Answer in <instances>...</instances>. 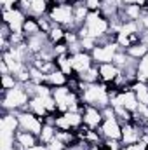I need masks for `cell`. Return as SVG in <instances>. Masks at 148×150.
Returning <instances> with one entry per match:
<instances>
[{
  "mask_svg": "<svg viewBox=\"0 0 148 150\" xmlns=\"http://www.w3.org/2000/svg\"><path fill=\"white\" fill-rule=\"evenodd\" d=\"M47 147H49V150H66V145H65V143H61L58 138H54Z\"/></svg>",
  "mask_w": 148,
  "mask_h": 150,
  "instance_id": "31",
  "label": "cell"
},
{
  "mask_svg": "<svg viewBox=\"0 0 148 150\" xmlns=\"http://www.w3.org/2000/svg\"><path fill=\"white\" fill-rule=\"evenodd\" d=\"M52 4H56V0H32L28 16H30V18H42V16H47V12H49V9H51Z\"/></svg>",
  "mask_w": 148,
  "mask_h": 150,
  "instance_id": "13",
  "label": "cell"
},
{
  "mask_svg": "<svg viewBox=\"0 0 148 150\" xmlns=\"http://www.w3.org/2000/svg\"><path fill=\"white\" fill-rule=\"evenodd\" d=\"M66 150H68V149H66Z\"/></svg>",
  "mask_w": 148,
  "mask_h": 150,
  "instance_id": "37",
  "label": "cell"
},
{
  "mask_svg": "<svg viewBox=\"0 0 148 150\" xmlns=\"http://www.w3.org/2000/svg\"><path fill=\"white\" fill-rule=\"evenodd\" d=\"M68 75H65L61 70H54L51 74H47V79H45V84L49 87H61V86H68Z\"/></svg>",
  "mask_w": 148,
  "mask_h": 150,
  "instance_id": "16",
  "label": "cell"
},
{
  "mask_svg": "<svg viewBox=\"0 0 148 150\" xmlns=\"http://www.w3.org/2000/svg\"><path fill=\"white\" fill-rule=\"evenodd\" d=\"M56 138H58L61 143H65L66 149L72 147V145H75L77 142H80L75 131H61V129H58V131H56Z\"/></svg>",
  "mask_w": 148,
  "mask_h": 150,
  "instance_id": "21",
  "label": "cell"
},
{
  "mask_svg": "<svg viewBox=\"0 0 148 150\" xmlns=\"http://www.w3.org/2000/svg\"><path fill=\"white\" fill-rule=\"evenodd\" d=\"M125 52H127L131 58H134L136 61H140L141 58H145V56L148 54V45H147V44H143V42H140V44H136V45L127 47V49H125Z\"/></svg>",
  "mask_w": 148,
  "mask_h": 150,
  "instance_id": "22",
  "label": "cell"
},
{
  "mask_svg": "<svg viewBox=\"0 0 148 150\" xmlns=\"http://www.w3.org/2000/svg\"><path fill=\"white\" fill-rule=\"evenodd\" d=\"M131 89L136 93V98H138L140 105L148 107V84L147 82H143V80H136V82L131 86Z\"/></svg>",
  "mask_w": 148,
  "mask_h": 150,
  "instance_id": "18",
  "label": "cell"
},
{
  "mask_svg": "<svg viewBox=\"0 0 148 150\" xmlns=\"http://www.w3.org/2000/svg\"><path fill=\"white\" fill-rule=\"evenodd\" d=\"M30 93L26 89L25 84L16 86L14 89L9 91H2V110L7 112H23L26 110L28 103H30Z\"/></svg>",
  "mask_w": 148,
  "mask_h": 150,
  "instance_id": "3",
  "label": "cell"
},
{
  "mask_svg": "<svg viewBox=\"0 0 148 150\" xmlns=\"http://www.w3.org/2000/svg\"><path fill=\"white\" fill-rule=\"evenodd\" d=\"M47 18L54 23V25H59L66 30H75L73 28V4H52L49 12H47Z\"/></svg>",
  "mask_w": 148,
  "mask_h": 150,
  "instance_id": "4",
  "label": "cell"
},
{
  "mask_svg": "<svg viewBox=\"0 0 148 150\" xmlns=\"http://www.w3.org/2000/svg\"><path fill=\"white\" fill-rule=\"evenodd\" d=\"M101 2H103V0H84L85 7H87L91 12H94V11H101Z\"/></svg>",
  "mask_w": 148,
  "mask_h": 150,
  "instance_id": "29",
  "label": "cell"
},
{
  "mask_svg": "<svg viewBox=\"0 0 148 150\" xmlns=\"http://www.w3.org/2000/svg\"><path fill=\"white\" fill-rule=\"evenodd\" d=\"M37 23H38V28H40V32H42V33H49V32H51V28H52V25H54L47 16L37 18Z\"/></svg>",
  "mask_w": 148,
  "mask_h": 150,
  "instance_id": "27",
  "label": "cell"
},
{
  "mask_svg": "<svg viewBox=\"0 0 148 150\" xmlns=\"http://www.w3.org/2000/svg\"><path fill=\"white\" fill-rule=\"evenodd\" d=\"M80 98L85 105L96 107L99 110L110 107V89L103 82H96V84H84L82 82Z\"/></svg>",
  "mask_w": 148,
  "mask_h": 150,
  "instance_id": "1",
  "label": "cell"
},
{
  "mask_svg": "<svg viewBox=\"0 0 148 150\" xmlns=\"http://www.w3.org/2000/svg\"><path fill=\"white\" fill-rule=\"evenodd\" d=\"M0 70H2V75H5V74H11V70H9V67H7V63L2 59L0 61Z\"/></svg>",
  "mask_w": 148,
  "mask_h": 150,
  "instance_id": "33",
  "label": "cell"
},
{
  "mask_svg": "<svg viewBox=\"0 0 148 150\" xmlns=\"http://www.w3.org/2000/svg\"><path fill=\"white\" fill-rule=\"evenodd\" d=\"M77 32H78V38L92 37L99 40L110 33V21L101 14V11H94V12L89 11V16L85 19L84 26H80Z\"/></svg>",
  "mask_w": 148,
  "mask_h": 150,
  "instance_id": "2",
  "label": "cell"
},
{
  "mask_svg": "<svg viewBox=\"0 0 148 150\" xmlns=\"http://www.w3.org/2000/svg\"><path fill=\"white\" fill-rule=\"evenodd\" d=\"M141 42H143V44H147V45H148V33H145V35H143V38H141Z\"/></svg>",
  "mask_w": 148,
  "mask_h": 150,
  "instance_id": "36",
  "label": "cell"
},
{
  "mask_svg": "<svg viewBox=\"0 0 148 150\" xmlns=\"http://www.w3.org/2000/svg\"><path fill=\"white\" fill-rule=\"evenodd\" d=\"M138 80H148V54L138 61Z\"/></svg>",
  "mask_w": 148,
  "mask_h": 150,
  "instance_id": "25",
  "label": "cell"
},
{
  "mask_svg": "<svg viewBox=\"0 0 148 150\" xmlns=\"http://www.w3.org/2000/svg\"><path fill=\"white\" fill-rule=\"evenodd\" d=\"M65 33H66V28H63V26H59V25H52L51 32L47 33V38H49V42H51L52 45H56V44L65 42Z\"/></svg>",
  "mask_w": 148,
  "mask_h": 150,
  "instance_id": "20",
  "label": "cell"
},
{
  "mask_svg": "<svg viewBox=\"0 0 148 150\" xmlns=\"http://www.w3.org/2000/svg\"><path fill=\"white\" fill-rule=\"evenodd\" d=\"M16 86H19V82H18V79H16V77H14L12 74L2 75V89H4V91L14 89Z\"/></svg>",
  "mask_w": 148,
  "mask_h": 150,
  "instance_id": "26",
  "label": "cell"
},
{
  "mask_svg": "<svg viewBox=\"0 0 148 150\" xmlns=\"http://www.w3.org/2000/svg\"><path fill=\"white\" fill-rule=\"evenodd\" d=\"M103 145L106 150H122V147H124L120 140H105Z\"/></svg>",
  "mask_w": 148,
  "mask_h": 150,
  "instance_id": "28",
  "label": "cell"
},
{
  "mask_svg": "<svg viewBox=\"0 0 148 150\" xmlns=\"http://www.w3.org/2000/svg\"><path fill=\"white\" fill-rule=\"evenodd\" d=\"M38 143H40V140L33 133L23 131V129H19L16 133V150H28L32 147H35V145H38Z\"/></svg>",
  "mask_w": 148,
  "mask_h": 150,
  "instance_id": "12",
  "label": "cell"
},
{
  "mask_svg": "<svg viewBox=\"0 0 148 150\" xmlns=\"http://www.w3.org/2000/svg\"><path fill=\"white\" fill-rule=\"evenodd\" d=\"M26 14L21 11V9H11V11H2V19L5 25L11 26L12 33H19L23 32V26H25V21H26Z\"/></svg>",
  "mask_w": 148,
  "mask_h": 150,
  "instance_id": "7",
  "label": "cell"
},
{
  "mask_svg": "<svg viewBox=\"0 0 148 150\" xmlns=\"http://www.w3.org/2000/svg\"><path fill=\"white\" fill-rule=\"evenodd\" d=\"M72 59H73V72H75V75L84 74V72L89 70L92 65H96L94 59H92V54L87 52V51H80V52H77V54H72Z\"/></svg>",
  "mask_w": 148,
  "mask_h": 150,
  "instance_id": "10",
  "label": "cell"
},
{
  "mask_svg": "<svg viewBox=\"0 0 148 150\" xmlns=\"http://www.w3.org/2000/svg\"><path fill=\"white\" fill-rule=\"evenodd\" d=\"M23 33L25 37H32V35H37V33H42L40 28H38V23H37V18H26L25 21V26H23Z\"/></svg>",
  "mask_w": 148,
  "mask_h": 150,
  "instance_id": "24",
  "label": "cell"
},
{
  "mask_svg": "<svg viewBox=\"0 0 148 150\" xmlns=\"http://www.w3.org/2000/svg\"><path fill=\"white\" fill-rule=\"evenodd\" d=\"M56 67H58V70H61L65 75H68V77H73L75 72H73V59H72V54L70 52H65V54H59V56H56Z\"/></svg>",
  "mask_w": 148,
  "mask_h": 150,
  "instance_id": "14",
  "label": "cell"
},
{
  "mask_svg": "<svg viewBox=\"0 0 148 150\" xmlns=\"http://www.w3.org/2000/svg\"><path fill=\"white\" fill-rule=\"evenodd\" d=\"M120 2V5H129V4H136V5H145L147 4V0H118Z\"/></svg>",
  "mask_w": 148,
  "mask_h": 150,
  "instance_id": "32",
  "label": "cell"
},
{
  "mask_svg": "<svg viewBox=\"0 0 148 150\" xmlns=\"http://www.w3.org/2000/svg\"><path fill=\"white\" fill-rule=\"evenodd\" d=\"M82 117H84V124L91 129H99L101 122H103V110L96 108V107H91V105H85L84 110H82Z\"/></svg>",
  "mask_w": 148,
  "mask_h": 150,
  "instance_id": "9",
  "label": "cell"
},
{
  "mask_svg": "<svg viewBox=\"0 0 148 150\" xmlns=\"http://www.w3.org/2000/svg\"><path fill=\"white\" fill-rule=\"evenodd\" d=\"M18 119H19V129L28 131V133H33L37 136L42 133L44 124H45V119H42V117L35 115V113L28 112V110L18 112Z\"/></svg>",
  "mask_w": 148,
  "mask_h": 150,
  "instance_id": "5",
  "label": "cell"
},
{
  "mask_svg": "<svg viewBox=\"0 0 148 150\" xmlns=\"http://www.w3.org/2000/svg\"><path fill=\"white\" fill-rule=\"evenodd\" d=\"M56 126H52V124H44V129H42V133L38 134V140H40V143H44V145H49L54 138H56Z\"/></svg>",
  "mask_w": 148,
  "mask_h": 150,
  "instance_id": "23",
  "label": "cell"
},
{
  "mask_svg": "<svg viewBox=\"0 0 148 150\" xmlns=\"http://www.w3.org/2000/svg\"><path fill=\"white\" fill-rule=\"evenodd\" d=\"M26 110L38 115V117H42V119H45L47 115H51V113L47 112V108H45V105H44V101H42L40 96H32L30 98V103H28Z\"/></svg>",
  "mask_w": 148,
  "mask_h": 150,
  "instance_id": "17",
  "label": "cell"
},
{
  "mask_svg": "<svg viewBox=\"0 0 148 150\" xmlns=\"http://www.w3.org/2000/svg\"><path fill=\"white\" fill-rule=\"evenodd\" d=\"M118 51L120 47L117 42H108V44H98L91 54L96 65H103V63H113V58Z\"/></svg>",
  "mask_w": 148,
  "mask_h": 150,
  "instance_id": "6",
  "label": "cell"
},
{
  "mask_svg": "<svg viewBox=\"0 0 148 150\" xmlns=\"http://www.w3.org/2000/svg\"><path fill=\"white\" fill-rule=\"evenodd\" d=\"M28 150H49V147L44 145V143H38V145H35V147H32V149H28Z\"/></svg>",
  "mask_w": 148,
  "mask_h": 150,
  "instance_id": "34",
  "label": "cell"
},
{
  "mask_svg": "<svg viewBox=\"0 0 148 150\" xmlns=\"http://www.w3.org/2000/svg\"><path fill=\"white\" fill-rule=\"evenodd\" d=\"M87 16H89V9L85 7L84 0L73 4V28H75V30H78L80 26H84V23H85Z\"/></svg>",
  "mask_w": 148,
  "mask_h": 150,
  "instance_id": "15",
  "label": "cell"
},
{
  "mask_svg": "<svg viewBox=\"0 0 148 150\" xmlns=\"http://www.w3.org/2000/svg\"><path fill=\"white\" fill-rule=\"evenodd\" d=\"M143 136V127L138 126L134 120L122 124V134H120V142L122 145H132L136 142H140V138Z\"/></svg>",
  "mask_w": 148,
  "mask_h": 150,
  "instance_id": "8",
  "label": "cell"
},
{
  "mask_svg": "<svg viewBox=\"0 0 148 150\" xmlns=\"http://www.w3.org/2000/svg\"><path fill=\"white\" fill-rule=\"evenodd\" d=\"M89 150H106V149H105L103 143H99V145H89Z\"/></svg>",
  "mask_w": 148,
  "mask_h": 150,
  "instance_id": "35",
  "label": "cell"
},
{
  "mask_svg": "<svg viewBox=\"0 0 148 150\" xmlns=\"http://www.w3.org/2000/svg\"><path fill=\"white\" fill-rule=\"evenodd\" d=\"M98 70H99V82L111 86L115 82V79L122 74V70L113 65V63H103V65H98Z\"/></svg>",
  "mask_w": 148,
  "mask_h": 150,
  "instance_id": "11",
  "label": "cell"
},
{
  "mask_svg": "<svg viewBox=\"0 0 148 150\" xmlns=\"http://www.w3.org/2000/svg\"><path fill=\"white\" fill-rule=\"evenodd\" d=\"M2 4V11H11L18 7V0H0Z\"/></svg>",
  "mask_w": 148,
  "mask_h": 150,
  "instance_id": "30",
  "label": "cell"
},
{
  "mask_svg": "<svg viewBox=\"0 0 148 150\" xmlns=\"http://www.w3.org/2000/svg\"><path fill=\"white\" fill-rule=\"evenodd\" d=\"M77 77H78V80L84 82V84H96V82H99V70H98V65H92L89 70H85L84 74L77 75Z\"/></svg>",
  "mask_w": 148,
  "mask_h": 150,
  "instance_id": "19",
  "label": "cell"
}]
</instances>
